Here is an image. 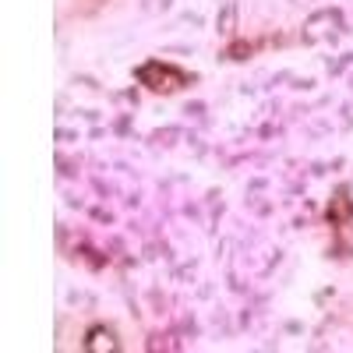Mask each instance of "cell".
I'll list each match as a JSON object with an SVG mask.
<instances>
[{"mask_svg":"<svg viewBox=\"0 0 353 353\" xmlns=\"http://www.w3.org/2000/svg\"><path fill=\"white\" fill-rule=\"evenodd\" d=\"M226 57H230V61H244V57H251V43H233L226 50Z\"/></svg>","mask_w":353,"mask_h":353,"instance_id":"6","label":"cell"},{"mask_svg":"<svg viewBox=\"0 0 353 353\" xmlns=\"http://www.w3.org/2000/svg\"><path fill=\"white\" fill-rule=\"evenodd\" d=\"M216 32L219 36H233L237 32V4H223V11H219V18H216Z\"/></svg>","mask_w":353,"mask_h":353,"instance_id":"5","label":"cell"},{"mask_svg":"<svg viewBox=\"0 0 353 353\" xmlns=\"http://www.w3.org/2000/svg\"><path fill=\"white\" fill-rule=\"evenodd\" d=\"M325 219H329L332 226H346V223L353 219V198H350V191H346V188H339V191H336V198L329 201Z\"/></svg>","mask_w":353,"mask_h":353,"instance_id":"4","label":"cell"},{"mask_svg":"<svg viewBox=\"0 0 353 353\" xmlns=\"http://www.w3.org/2000/svg\"><path fill=\"white\" fill-rule=\"evenodd\" d=\"M85 353H117L121 350V339H117V332L110 325H92L85 332Z\"/></svg>","mask_w":353,"mask_h":353,"instance_id":"3","label":"cell"},{"mask_svg":"<svg viewBox=\"0 0 353 353\" xmlns=\"http://www.w3.org/2000/svg\"><path fill=\"white\" fill-rule=\"evenodd\" d=\"M134 78L149 88V92H159V96H173L181 92L184 85H191V74L173 68V64H163V61H145L134 68Z\"/></svg>","mask_w":353,"mask_h":353,"instance_id":"1","label":"cell"},{"mask_svg":"<svg viewBox=\"0 0 353 353\" xmlns=\"http://www.w3.org/2000/svg\"><path fill=\"white\" fill-rule=\"evenodd\" d=\"M173 0H141V8L149 11V14H159V11H170Z\"/></svg>","mask_w":353,"mask_h":353,"instance_id":"7","label":"cell"},{"mask_svg":"<svg viewBox=\"0 0 353 353\" xmlns=\"http://www.w3.org/2000/svg\"><path fill=\"white\" fill-rule=\"evenodd\" d=\"M343 28V14L336 8H325V11H314L307 21H304V43H321V39H329L336 36Z\"/></svg>","mask_w":353,"mask_h":353,"instance_id":"2","label":"cell"}]
</instances>
